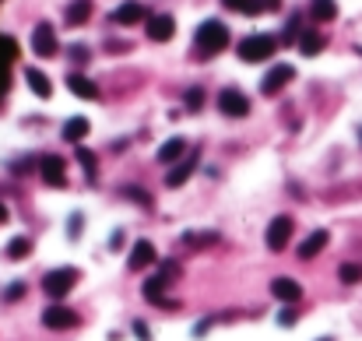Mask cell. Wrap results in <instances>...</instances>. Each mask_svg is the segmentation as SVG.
Wrapping results in <instances>:
<instances>
[{
    "instance_id": "obj_27",
    "label": "cell",
    "mask_w": 362,
    "mask_h": 341,
    "mask_svg": "<svg viewBox=\"0 0 362 341\" xmlns=\"http://www.w3.org/2000/svg\"><path fill=\"white\" fill-rule=\"evenodd\" d=\"M159 274L166 278V282H172V278L179 274V264H172V261H169V264H162V271H159Z\"/></svg>"
},
{
    "instance_id": "obj_35",
    "label": "cell",
    "mask_w": 362,
    "mask_h": 341,
    "mask_svg": "<svg viewBox=\"0 0 362 341\" xmlns=\"http://www.w3.org/2000/svg\"><path fill=\"white\" fill-rule=\"evenodd\" d=\"M320 341H335V338H320Z\"/></svg>"
},
{
    "instance_id": "obj_21",
    "label": "cell",
    "mask_w": 362,
    "mask_h": 341,
    "mask_svg": "<svg viewBox=\"0 0 362 341\" xmlns=\"http://www.w3.org/2000/svg\"><path fill=\"white\" fill-rule=\"evenodd\" d=\"M310 14L317 21H335L338 18V4L335 0H310Z\"/></svg>"
},
{
    "instance_id": "obj_11",
    "label": "cell",
    "mask_w": 362,
    "mask_h": 341,
    "mask_svg": "<svg viewBox=\"0 0 362 341\" xmlns=\"http://www.w3.org/2000/svg\"><path fill=\"white\" fill-rule=\"evenodd\" d=\"M271 292H275V299H282V302H299L303 299V285L295 282V278H275V282H271Z\"/></svg>"
},
{
    "instance_id": "obj_29",
    "label": "cell",
    "mask_w": 362,
    "mask_h": 341,
    "mask_svg": "<svg viewBox=\"0 0 362 341\" xmlns=\"http://www.w3.org/2000/svg\"><path fill=\"white\" fill-rule=\"evenodd\" d=\"M134 334H137L141 341H152V331H148V324H144V320H137V324H134Z\"/></svg>"
},
{
    "instance_id": "obj_5",
    "label": "cell",
    "mask_w": 362,
    "mask_h": 341,
    "mask_svg": "<svg viewBox=\"0 0 362 341\" xmlns=\"http://www.w3.org/2000/svg\"><path fill=\"white\" fill-rule=\"evenodd\" d=\"M218 109L225 113V116H247L250 113V99L243 96V91H236V88H225L222 96H218Z\"/></svg>"
},
{
    "instance_id": "obj_18",
    "label": "cell",
    "mask_w": 362,
    "mask_h": 341,
    "mask_svg": "<svg viewBox=\"0 0 362 341\" xmlns=\"http://www.w3.org/2000/svg\"><path fill=\"white\" fill-rule=\"evenodd\" d=\"M194 166H197V159H194V155H190L187 162H176V169L166 176V187H183V183L190 179V173H194Z\"/></svg>"
},
{
    "instance_id": "obj_7",
    "label": "cell",
    "mask_w": 362,
    "mask_h": 341,
    "mask_svg": "<svg viewBox=\"0 0 362 341\" xmlns=\"http://www.w3.org/2000/svg\"><path fill=\"white\" fill-rule=\"evenodd\" d=\"M39 173H43V179H46V187H64V183H67L64 159H60V155H46V159L39 162Z\"/></svg>"
},
{
    "instance_id": "obj_20",
    "label": "cell",
    "mask_w": 362,
    "mask_h": 341,
    "mask_svg": "<svg viewBox=\"0 0 362 341\" xmlns=\"http://www.w3.org/2000/svg\"><path fill=\"white\" fill-rule=\"evenodd\" d=\"M88 18H92V0H74V4L67 8V25H84Z\"/></svg>"
},
{
    "instance_id": "obj_23",
    "label": "cell",
    "mask_w": 362,
    "mask_h": 341,
    "mask_svg": "<svg viewBox=\"0 0 362 341\" xmlns=\"http://www.w3.org/2000/svg\"><path fill=\"white\" fill-rule=\"evenodd\" d=\"M28 250H32V243H28L25 236H14V239L8 243V257H11V261H25Z\"/></svg>"
},
{
    "instance_id": "obj_22",
    "label": "cell",
    "mask_w": 362,
    "mask_h": 341,
    "mask_svg": "<svg viewBox=\"0 0 362 341\" xmlns=\"http://www.w3.org/2000/svg\"><path fill=\"white\" fill-rule=\"evenodd\" d=\"M324 36L320 32H303V39H299V53H303V56H317L320 50H324Z\"/></svg>"
},
{
    "instance_id": "obj_10",
    "label": "cell",
    "mask_w": 362,
    "mask_h": 341,
    "mask_svg": "<svg viewBox=\"0 0 362 341\" xmlns=\"http://www.w3.org/2000/svg\"><path fill=\"white\" fill-rule=\"evenodd\" d=\"M32 53L39 56H53L56 53V36H53V25H36V32H32Z\"/></svg>"
},
{
    "instance_id": "obj_24",
    "label": "cell",
    "mask_w": 362,
    "mask_h": 341,
    "mask_svg": "<svg viewBox=\"0 0 362 341\" xmlns=\"http://www.w3.org/2000/svg\"><path fill=\"white\" fill-rule=\"evenodd\" d=\"M338 278H341L345 285L362 282V264H341V267H338Z\"/></svg>"
},
{
    "instance_id": "obj_6",
    "label": "cell",
    "mask_w": 362,
    "mask_h": 341,
    "mask_svg": "<svg viewBox=\"0 0 362 341\" xmlns=\"http://www.w3.org/2000/svg\"><path fill=\"white\" fill-rule=\"evenodd\" d=\"M295 78V71L289 67V64H278V67H271L267 74H264V81H260V91L264 96H278V91L289 85Z\"/></svg>"
},
{
    "instance_id": "obj_31",
    "label": "cell",
    "mask_w": 362,
    "mask_h": 341,
    "mask_svg": "<svg viewBox=\"0 0 362 341\" xmlns=\"http://www.w3.org/2000/svg\"><path fill=\"white\" fill-rule=\"evenodd\" d=\"M21 292H25V285H11V289H8V292H4V299H8V302H11V299H18V296H21Z\"/></svg>"
},
{
    "instance_id": "obj_3",
    "label": "cell",
    "mask_w": 362,
    "mask_h": 341,
    "mask_svg": "<svg viewBox=\"0 0 362 341\" xmlns=\"http://www.w3.org/2000/svg\"><path fill=\"white\" fill-rule=\"evenodd\" d=\"M78 285V267H56L43 278V289L53 296V299H64L71 289Z\"/></svg>"
},
{
    "instance_id": "obj_17",
    "label": "cell",
    "mask_w": 362,
    "mask_h": 341,
    "mask_svg": "<svg viewBox=\"0 0 362 341\" xmlns=\"http://www.w3.org/2000/svg\"><path fill=\"white\" fill-rule=\"evenodd\" d=\"M25 81H28V88H32L39 99H49V96H53V88H49V78H46L43 71L28 67V71H25Z\"/></svg>"
},
{
    "instance_id": "obj_13",
    "label": "cell",
    "mask_w": 362,
    "mask_h": 341,
    "mask_svg": "<svg viewBox=\"0 0 362 341\" xmlns=\"http://www.w3.org/2000/svg\"><path fill=\"white\" fill-rule=\"evenodd\" d=\"M144 18H148V11H144V4H137V0H127V4H120L113 11V21L116 25H137Z\"/></svg>"
},
{
    "instance_id": "obj_32",
    "label": "cell",
    "mask_w": 362,
    "mask_h": 341,
    "mask_svg": "<svg viewBox=\"0 0 362 341\" xmlns=\"http://www.w3.org/2000/svg\"><path fill=\"white\" fill-rule=\"evenodd\" d=\"M222 4H225V8H232V11H243L247 0H222Z\"/></svg>"
},
{
    "instance_id": "obj_4",
    "label": "cell",
    "mask_w": 362,
    "mask_h": 341,
    "mask_svg": "<svg viewBox=\"0 0 362 341\" xmlns=\"http://www.w3.org/2000/svg\"><path fill=\"white\" fill-rule=\"evenodd\" d=\"M292 229H295V222L289 219V214H278V219H271V226H267V250L282 254L285 246H289V239H292Z\"/></svg>"
},
{
    "instance_id": "obj_28",
    "label": "cell",
    "mask_w": 362,
    "mask_h": 341,
    "mask_svg": "<svg viewBox=\"0 0 362 341\" xmlns=\"http://www.w3.org/2000/svg\"><path fill=\"white\" fill-rule=\"evenodd\" d=\"M264 11V0H247L243 4V14H260Z\"/></svg>"
},
{
    "instance_id": "obj_14",
    "label": "cell",
    "mask_w": 362,
    "mask_h": 341,
    "mask_svg": "<svg viewBox=\"0 0 362 341\" xmlns=\"http://www.w3.org/2000/svg\"><path fill=\"white\" fill-rule=\"evenodd\" d=\"M327 229H317V232H310L306 239H303V246H299V257H303V261H313L320 250H324V246H327Z\"/></svg>"
},
{
    "instance_id": "obj_1",
    "label": "cell",
    "mask_w": 362,
    "mask_h": 341,
    "mask_svg": "<svg viewBox=\"0 0 362 341\" xmlns=\"http://www.w3.org/2000/svg\"><path fill=\"white\" fill-rule=\"evenodd\" d=\"M229 46V28L222 25V21H204L201 28H197V53L201 56H215V53H222Z\"/></svg>"
},
{
    "instance_id": "obj_19",
    "label": "cell",
    "mask_w": 362,
    "mask_h": 341,
    "mask_svg": "<svg viewBox=\"0 0 362 341\" xmlns=\"http://www.w3.org/2000/svg\"><path fill=\"white\" fill-rule=\"evenodd\" d=\"M183 151H187V141H183V138H172V141H166V144L159 148V162H166V166L172 162V166H176Z\"/></svg>"
},
{
    "instance_id": "obj_30",
    "label": "cell",
    "mask_w": 362,
    "mask_h": 341,
    "mask_svg": "<svg viewBox=\"0 0 362 341\" xmlns=\"http://www.w3.org/2000/svg\"><path fill=\"white\" fill-rule=\"evenodd\" d=\"M67 232H71V236H78V232H81V214H71V226H67Z\"/></svg>"
},
{
    "instance_id": "obj_34",
    "label": "cell",
    "mask_w": 362,
    "mask_h": 341,
    "mask_svg": "<svg viewBox=\"0 0 362 341\" xmlns=\"http://www.w3.org/2000/svg\"><path fill=\"white\" fill-rule=\"evenodd\" d=\"M4 222H8V204L0 201V226H4Z\"/></svg>"
},
{
    "instance_id": "obj_25",
    "label": "cell",
    "mask_w": 362,
    "mask_h": 341,
    "mask_svg": "<svg viewBox=\"0 0 362 341\" xmlns=\"http://www.w3.org/2000/svg\"><path fill=\"white\" fill-rule=\"evenodd\" d=\"M78 162L84 166V173H88V176H95V162H99V159H95V151H88V148H78Z\"/></svg>"
},
{
    "instance_id": "obj_33",
    "label": "cell",
    "mask_w": 362,
    "mask_h": 341,
    "mask_svg": "<svg viewBox=\"0 0 362 341\" xmlns=\"http://www.w3.org/2000/svg\"><path fill=\"white\" fill-rule=\"evenodd\" d=\"M278 4L282 0H264V11H278Z\"/></svg>"
},
{
    "instance_id": "obj_26",
    "label": "cell",
    "mask_w": 362,
    "mask_h": 341,
    "mask_svg": "<svg viewBox=\"0 0 362 341\" xmlns=\"http://www.w3.org/2000/svg\"><path fill=\"white\" fill-rule=\"evenodd\" d=\"M204 106V91L201 88H190L187 91V109H201Z\"/></svg>"
},
{
    "instance_id": "obj_12",
    "label": "cell",
    "mask_w": 362,
    "mask_h": 341,
    "mask_svg": "<svg viewBox=\"0 0 362 341\" xmlns=\"http://www.w3.org/2000/svg\"><path fill=\"white\" fill-rule=\"evenodd\" d=\"M172 32H176V21H172V14H152V18H148V36H152L155 43L172 39Z\"/></svg>"
},
{
    "instance_id": "obj_8",
    "label": "cell",
    "mask_w": 362,
    "mask_h": 341,
    "mask_svg": "<svg viewBox=\"0 0 362 341\" xmlns=\"http://www.w3.org/2000/svg\"><path fill=\"white\" fill-rule=\"evenodd\" d=\"M155 261H159L155 246L148 243V239H141V243H134V250H131V257H127V267H131V271H144V267H152Z\"/></svg>"
},
{
    "instance_id": "obj_15",
    "label": "cell",
    "mask_w": 362,
    "mask_h": 341,
    "mask_svg": "<svg viewBox=\"0 0 362 341\" xmlns=\"http://www.w3.org/2000/svg\"><path fill=\"white\" fill-rule=\"evenodd\" d=\"M67 88L74 91V96H78V99H95V96H99V88H95V81H88L84 74H71V78H67Z\"/></svg>"
},
{
    "instance_id": "obj_16",
    "label": "cell",
    "mask_w": 362,
    "mask_h": 341,
    "mask_svg": "<svg viewBox=\"0 0 362 341\" xmlns=\"http://www.w3.org/2000/svg\"><path fill=\"white\" fill-rule=\"evenodd\" d=\"M84 138H88V120H84V116H71V120L64 123V141L81 144Z\"/></svg>"
},
{
    "instance_id": "obj_2",
    "label": "cell",
    "mask_w": 362,
    "mask_h": 341,
    "mask_svg": "<svg viewBox=\"0 0 362 341\" xmlns=\"http://www.w3.org/2000/svg\"><path fill=\"white\" fill-rule=\"evenodd\" d=\"M278 50L275 36H247L243 43H239V60L243 64H264V60H271Z\"/></svg>"
},
{
    "instance_id": "obj_9",
    "label": "cell",
    "mask_w": 362,
    "mask_h": 341,
    "mask_svg": "<svg viewBox=\"0 0 362 341\" xmlns=\"http://www.w3.org/2000/svg\"><path fill=\"white\" fill-rule=\"evenodd\" d=\"M43 324L53 327V331H64V327H74L78 324V314H74V309H67V306H46Z\"/></svg>"
}]
</instances>
